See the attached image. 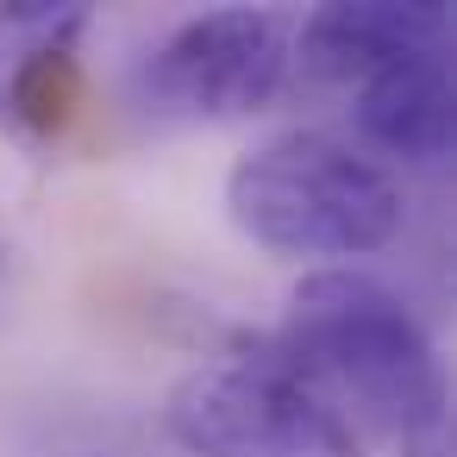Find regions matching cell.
Listing matches in <instances>:
<instances>
[{
    "label": "cell",
    "mask_w": 457,
    "mask_h": 457,
    "mask_svg": "<svg viewBox=\"0 0 457 457\" xmlns=\"http://www.w3.org/2000/svg\"><path fill=\"white\" fill-rule=\"evenodd\" d=\"M270 345L332 401V413L363 438L407 445L413 432L451 420L445 363L426 326L407 313L395 288L363 270H313L295 282L282 332Z\"/></svg>",
    "instance_id": "6da1fadb"
},
{
    "label": "cell",
    "mask_w": 457,
    "mask_h": 457,
    "mask_svg": "<svg viewBox=\"0 0 457 457\" xmlns=\"http://www.w3.org/2000/svg\"><path fill=\"white\" fill-rule=\"evenodd\" d=\"M232 226L270 257H376L401 238L407 201L401 182L332 132H276L226 170Z\"/></svg>",
    "instance_id": "7a4b0ae2"
},
{
    "label": "cell",
    "mask_w": 457,
    "mask_h": 457,
    "mask_svg": "<svg viewBox=\"0 0 457 457\" xmlns=\"http://www.w3.org/2000/svg\"><path fill=\"white\" fill-rule=\"evenodd\" d=\"M163 426L195 457H363V438L270 338L188 370Z\"/></svg>",
    "instance_id": "3957f363"
},
{
    "label": "cell",
    "mask_w": 457,
    "mask_h": 457,
    "mask_svg": "<svg viewBox=\"0 0 457 457\" xmlns=\"http://www.w3.org/2000/svg\"><path fill=\"white\" fill-rule=\"evenodd\" d=\"M295 76V26L270 7H220L163 38L151 57V95L188 120H257Z\"/></svg>",
    "instance_id": "277c9868"
},
{
    "label": "cell",
    "mask_w": 457,
    "mask_h": 457,
    "mask_svg": "<svg viewBox=\"0 0 457 457\" xmlns=\"http://www.w3.org/2000/svg\"><path fill=\"white\" fill-rule=\"evenodd\" d=\"M88 7L76 0H0V126L57 138L82 107Z\"/></svg>",
    "instance_id": "5b68a950"
},
{
    "label": "cell",
    "mask_w": 457,
    "mask_h": 457,
    "mask_svg": "<svg viewBox=\"0 0 457 457\" xmlns=\"http://www.w3.org/2000/svg\"><path fill=\"white\" fill-rule=\"evenodd\" d=\"M451 51V13L432 0H338L295 26V70L363 88L370 76Z\"/></svg>",
    "instance_id": "8992f818"
},
{
    "label": "cell",
    "mask_w": 457,
    "mask_h": 457,
    "mask_svg": "<svg viewBox=\"0 0 457 457\" xmlns=\"http://www.w3.org/2000/svg\"><path fill=\"white\" fill-rule=\"evenodd\" d=\"M357 132L401 163H445L457 138V95H451V51L395 63L357 88Z\"/></svg>",
    "instance_id": "52a82bcc"
},
{
    "label": "cell",
    "mask_w": 457,
    "mask_h": 457,
    "mask_svg": "<svg viewBox=\"0 0 457 457\" xmlns=\"http://www.w3.org/2000/svg\"><path fill=\"white\" fill-rule=\"evenodd\" d=\"M401 457H451V420H438V426L413 432V438L401 445Z\"/></svg>",
    "instance_id": "ba28073f"
}]
</instances>
